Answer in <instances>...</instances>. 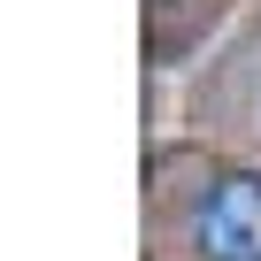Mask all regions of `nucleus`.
I'll list each match as a JSON object with an SVG mask.
<instances>
[{"label":"nucleus","mask_w":261,"mask_h":261,"mask_svg":"<svg viewBox=\"0 0 261 261\" xmlns=\"http://www.w3.org/2000/svg\"><path fill=\"white\" fill-rule=\"evenodd\" d=\"M200 253L207 261H261V177H223L207 200H200V223H192Z\"/></svg>","instance_id":"nucleus-1"}]
</instances>
